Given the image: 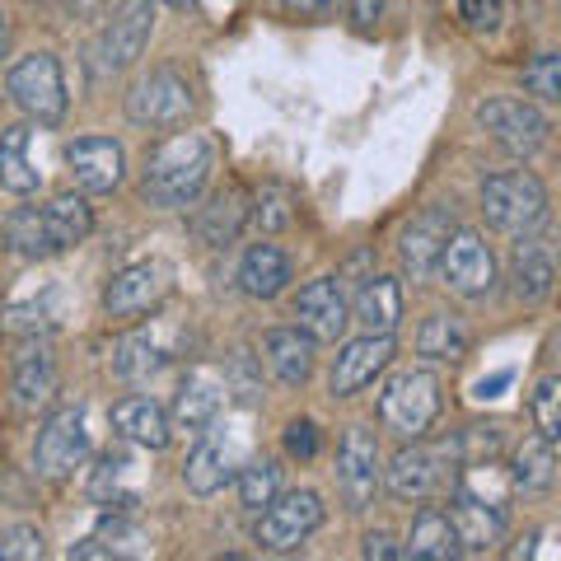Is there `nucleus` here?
<instances>
[{
    "label": "nucleus",
    "instance_id": "nucleus-1",
    "mask_svg": "<svg viewBox=\"0 0 561 561\" xmlns=\"http://www.w3.org/2000/svg\"><path fill=\"white\" fill-rule=\"evenodd\" d=\"M210 169H216V146H210L202 131H179L146 154L140 197L160 210H183L202 197Z\"/></svg>",
    "mask_w": 561,
    "mask_h": 561
},
{
    "label": "nucleus",
    "instance_id": "nucleus-2",
    "mask_svg": "<svg viewBox=\"0 0 561 561\" xmlns=\"http://www.w3.org/2000/svg\"><path fill=\"white\" fill-rule=\"evenodd\" d=\"M482 216H486V225H496L501 234L524 239L548 220V192H542V183L524 169L491 173L482 183Z\"/></svg>",
    "mask_w": 561,
    "mask_h": 561
},
{
    "label": "nucleus",
    "instance_id": "nucleus-3",
    "mask_svg": "<svg viewBox=\"0 0 561 561\" xmlns=\"http://www.w3.org/2000/svg\"><path fill=\"white\" fill-rule=\"evenodd\" d=\"M5 94L14 99V108L28 113L43 127H57L66 117V80H61V61L51 51H33V57L14 61L5 76Z\"/></svg>",
    "mask_w": 561,
    "mask_h": 561
},
{
    "label": "nucleus",
    "instance_id": "nucleus-4",
    "mask_svg": "<svg viewBox=\"0 0 561 561\" xmlns=\"http://www.w3.org/2000/svg\"><path fill=\"white\" fill-rule=\"evenodd\" d=\"M435 412H440V379L431 370H402L389 379V389L379 393V416L383 426L402 440H421L431 431Z\"/></svg>",
    "mask_w": 561,
    "mask_h": 561
},
{
    "label": "nucleus",
    "instance_id": "nucleus-5",
    "mask_svg": "<svg viewBox=\"0 0 561 561\" xmlns=\"http://www.w3.org/2000/svg\"><path fill=\"white\" fill-rule=\"evenodd\" d=\"M127 113L136 127H154V131H169V127H183L192 117V84L183 70L173 66H154L150 76H140L127 94Z\"/></svg>",
    "mask_w": 561,
    "mask_h": 561
},
{
    "label": "nucleus",
    "instance_id": "nucleus-6",
    "mask_svg": "<svg viewBox=\"0 0 561 561\" xmlns=\"http://www.w3.org/2000/svg\"><path fill=\"white\" fill-rule=\"evenodd\" d=\"M150 33H154V5L150 0H122L117 14L90 43V66L99 70V76H117V70H127L140 51H146Z\"/></svg>",
    "mask_w": 561,
    "mask_h": 561
},
{
    "label": "nucleus",
    "instance_id": "nucleus-7",
    "mask_svg": "<svg viewBox=\"0 0 561 561\" xmlns=\"http://www.w3.org/2000/svg\"><path fill=\"white\" fill-rule=\"evenodd\" d=\"M84 459H90V421H84L80 408H61L43 421L38 445H33V463H38L43 478L61 482L70 478Z\"/></svg>",
    "mask_w": 561,
    "mask_h": 561
},
{
    "label": "nucleus",
    "instance_id": "nucleus-8",
    "mask_svg": "<svg viewBox=\"0 0 561 561\" xmlns=\"http://www.w3.org/2000/svg\"><path fill=\"white\" fill-rule=\"evenodd\" d=\"M173 290V272L164 267L160 257L150 262H131V267H122L108 290H103V309L113 313V319H140V313L160 309Z\"/></svg>",
    "mask_w": 561,
    "mask_h": 561
},
{
    "label": "nucleus",
    "instance_id": "nucleus-9",
    "mask_svg": "<svg viewBox=\"0 0 561 561\" xmlns=\"http://www.w3.org/2000/svg\"><path fill=\"white\" fill-rule=\"evenodd\" d=\"M323 524V501L313 491H290L267 505V515L257 524V542L267 552H295L300 542H309Z\"/></svg>",
    "mask_w": 561,
    "mask_h": 561
},
{
    "label": "nucleus",
    "instance_id": "nucleus-10",
    "mask_svg": "<svg viewBox=\"0 0 561 561\" xmlns=\"http://www.w3.org/2000/svg\"><path fill=\"white\" fill-rule=\"evenodd\" d=\"M478 122L501 150L511 154H534L548 140V117L524 99H486L478 103Z\"/></svg>",
    "mask_w": 561,
    "mask_h": 561
},
{
    "label": "nucleus",
    "instance_id": "nucleus-11",
    "mask_svg": "<svg viewBox=\"0 0 561 561\" xmlns=\"http://www.w3.org/2000/svg\"><path fill=\"white\" fill-rule=\"evenodd\" d=\"M440 272L449 280V290L468 295V300H482V295L496 290V257H491L482 234H472V230H454L449 234Z\"/></svg>",
    "mask_w": 561,
    "mask_h": 561
},
{
    "label": "nucleus",
    "instance_id": "nucleus-12",
    "mask_svg": "<svg viewBox=\"0 0 561 561\" xmlns=\"http://www.w3.org/2000/svg\"><path fill=\"white\" fill-rule=\"evenodd\" d=\"M445 454L459 459V449H454V445H445V449H426V445L398 449L393 463H389V491L398 501H431V496H440L445 482H449Z\"/></svg>",
    "mask_w": 561,
    "mask_h": 561
},
{
    "label": "nucleus",
    "instance_id": "nucleus-13",
    "mask_svg": "<svg viewBox=\"0 0 561 561\" xmlns=\"http://www.w3.org/2000/svg\"><path fill=\"white\" fill-rule=\"evenodd\" d=\"M337 486H342V501L346 511H365L379 491V445L370 431L351 426L342 435V449H337Z\"/></svg>",
    "mask_w": 561,
    "mask_h": 561
},
{
    "label": "nucleus",
    "instance_id": "nucleus-14",
    "mask_svg": "<svg viewBox=\"0 0 561 561\" xmlns=\"http://www.w3.org/2000/svg\"><path fill=\"white\" fill-rule=\"evenodd\" d=\"M66 164L80 192H113L127 169V154L113 136H80L66 146Z\"/></svg>",
    "mask_w": 561,
    "mask_h": 561
},
{
    "label": "nucleus",
    "instance_id": "nucleus-15",
    "mask_svg": "<svg viewBox=\"0 0 561 561\" xmlns=\"http://www.w3.org/2000/svg\"><path fill=\"white\" fill-rule=\"evenodd\" d=\"M454 234V216L445 206H426L412 225L402 230V267L412 272V280H426L445 257V243Z\"/></svg>",
    "mask_w": 561,
    "mask_h": 561
},
{
    "label": "nucleus",
    "instance_id": "nucleus-16",
    "mask_svg": "<svg viewBox=\"0 0 561 561\" xmlns=\"http://www.w3.org/2000/svg\"><path fill=\"white\" fill-rule=\"evenodd\" d=\"M295 319H300V332H309L313 342H337L346 323H351V309H346V295L332 276L309 280L295 300Z\"/></svg>",
    "mask_w": 561,
    "mask_h": 561
},
{
    "label": "nucleus",
    "instance_id": "nucleus-17",
    "mask_svg": "<svg viewBox=\"0 0 561 561\" xmlns=\"http://www.w3.org/2000/svg\"><path fill=\"white\" fill-rule=\"evenodd\" d=\"M393 360V337H379V332H365V337L346 342L337 365H332V393L337 398H351L370 383L383 365Z\"/></svg>",
    "mask_w": 561,
    "mask_h": 561
},
{
    "label": "nucleus",
    "instance_id": "nucleus-18",
    "mask_svg": "<svg viewBox=\"0 0 561 561\" xmlns=\"http://www.w3.org/2000/svg\"><path fill=\"white\" fill-rule=\"evenodd\" d=\"M449 519H454V534H459V548L463 552H491L505 534V511L501 505H486V501H472V496H454L449 505Z\"/></svg>",
    "mask_w": 561,
    "mask_h": 561
},
{
    "label": "nucleus",
    "instance_id": "nucleus-19",
    "mask_svg": "<svg viewBox=\"0 0 561 561\" xmlns=\"http://www.w3.org/2000/svg\"><path fill=\"white\" fill-rule=\"evenodd\" d=\"M262 356H267V370L295 389V383H305L313 375V337L300 328H276L267 332V342H262Z\"/></svg>",
    "mask_w": 561,
    "mask_h": 561
},
{
    "label": "nucleus",
    "instance_id": "nucleus-20",
    "mask_svg": "<svg viewBox=\"0 0 561 561\" xmlns=\"http://www.w3.org/2000/svg\"><path fill=\"white\" fill-rule=\"evenodd\" d=\"M286 286H290V257L276 243H253L239 262V290L253 295V300H276Z\"/></svg>",
    "mask_w": 561,
    "mask_h": 561
},
{
    "label": "nucleus",
    "instance_id": "nucleus-21",
    "mask_svg": "<svg viewBox=\"0 0 561 561\" xmlns=\"http://www.w3.org/2000/svg\"><path fill=\"white\" fill-rule=\"evenodd\" d=\"M43 225H47L51 253H66V249H76V243L90 239L94 210H90V202H84L80 192H61V197H51L43 206Z\"/></svg>",
    "mask_w": 561,
    "mask_h": 561
},
{
    "label": "nucleus",
    "instance_id": "nucleus-22",
    "mask_svg": "<svg viewBox=\"0 0 561 561\" xmlns=\"http://www.w3.org/2000/svg\"><path fill=\"white\" fill-rule=\"evenodd\" d=\"M220 379L210 370H192L179 389V402H173V416H179V426L192 431V435H206V426L220 416Z\"/></svg>",
    "mask_w": 561,
    "mask_h": 561
},
{
    "label": "nucleus",
    "instance_id": "nucleus-23",
    "mask_svg": "<svg viewBox=\"0 0 561 561\" xmlns=\"http://www.w3.org/2000/svg\"><path fill=\"white\" fill-rule=\"evenodd\" d=\"M113 426L122 440H131L140 449H164L169 445V416L160 402H150V398H127V402H117L113 408Z\"/></svg>",
    "mask_w": 561,
    "mask_h": 561
},
{
    "label": "nucleus",
    "instance_id": "nucleus-24",
    "mask_svg": "<svg viewBox=\"0 0 561 561\" xmlns=\"http://www.w3.org/2000/svg\"><path fill=\"white\" fill-rule=\"evenodd\" d=\"M243 225H249V197H243L239 187H220L216 197L202 206L197 234L210 243V249H225V243H234V239H239Z\"/></svg>",
    "mask_w": 561,
    "mask_h": 561
},
{
    "label": "nucleus",
    "instance_id": "nucleus-25",
    "mask_svg": "<svg viewBox=\"0 0 561 561\" xmlns=\"http://www.w3.org/2000/svg\"><path fill=\"white\" fill-rule=\"evenodd\" d=\"M136 459L131 454H103L99 459V468H94V478H90V496L99 501V505H108V511H127V505H136V496H140V486H136Z\"/></svg>",
    "mask_w": 561,
    "mask_h": 561
},
{
    "label": "nucleus",
    "instance_id": "nucleus-26",
    "mask_svg": "<svg viewBox=\"0 0 561 561\" xmlns=\"http://www.w3.org/2000/svg\"><path fill=\"white\" fill-rule=\"evenodd\" d=\"M557 286V267L538 243H519L511 257V295L519 305H542Z\"/></svg>",
    "mask_w": 561,
    "mask_h": 561
},
{
    "label": "nucleus",
    "instance_id": "nucleus-27",
    "mask_svg": "<svg viewBox=\"0 0 561 561\" xmlns=\"http://www.w3.org/2000/svg\"><path fill=\"white\" fill-rule=\"evenodd\" d=\"M402 319V290L393 276H370L365 290L356 295V323L379 337H393V328Z\"/></svg>",
    "mask_w": 561,
    "mask_h": 561
},
{
    "label": "nucleus",
    "instance_id": "nucleus-28",
    "mask_svg": "<svg viewBox=\"0 0 561 561\" xmlns=\"http://www.w3.org/2000/svg\"><path fill=\"white\" fill-rule=\"evenodd\" d=\"M51 393H57V365H51V356L43 346L24 351L20 365H14V402H20L24 412H38L51 402Z\"/></svg>",
    "mask_w": 561,
    "mask_h": 561
},
{
    "label": "nucleus",
    "instance_id": "nucleus-29",
    "mask_svg": "<svg viewBox=\"0 0 561 561\" xmlns=\"http://www.w3.org/2000/svg\"><path fill=\"white\" fill-rule=\"evenodd\" d=\"M183 482H187L192 496H216L225 482H234L230 449L216 445V440H202L197 449H192V459L183 463Z\"/></svg>",
    "mask_w": 561,
    "mask_h": 561
},
{
    "label": "nucleus",
    "instance_id": "nucleus-30",
    "mask_svg": "<svg viewBox=\"0 0 561 561\" xmlns=\"http://www.w3.org/2000/svg\"><path fill=\"white\" fill-rule=\"evenodd\" d=\"M408 552L416 561H449L459 557V534H454V519L449 511H421L412 524V538H408Z\"/></svg>",
    "mask_w": 561,
    "mask_h": 561
},
{
    "label": "nucleus",
    "instance_id": "nucleus-31",
    "mask_svg": "<svg viewBox=\"0 0 561 561\" xmlns=\"http://www.w3.org/2000/svg\"><path fill=\"white\" fill-rule=\"evenodd\" d=\"M28 140H33L28 127H10L0 136V187L14 192V197L38 192V169L28 160Z\"/></svg>",
    "mask_w": 561,
    "mask_h": 561
},
{
    "label": "nucleus",
    "instance_id": "nucleus-32",
    "mask_svg": "<svg viewBox=\"0 0 561 561\" xmlns=\"http://www.w3.org/2000/svg\"><path fill=\"white\" fill-rule=\"evenodd\" d=\"M416 351L431 360H463L468 356V328L454 319V313H431L416 332Z\"/></svg>",
    "mask_w": 561,
    "mask_h": 561
},
{
    "label": "nucleus",
    "instance_id": "nucleus-33",
    "mask_svg": "<svg viewBox=\"0 0 561 561\" xmlns=\"http://www.w3.org/2000/svg\"><path fill=\"white\" fill-rule=\"evenodd\" d=\"M164 360H169V346L154 342L150 332H131V337H122L113 346V370L122 379H146V375L160 370Z\"/></svg>",
    "mask_w": 561,
    "mask_h": 561
},
{
    "label": "nucleus",
    "instance_id": "nucleus-34",
    "mask_svg": "<svg viewBox=\"0 0 561 561\" xmlns=\"http://www.w3.org/2000/svg\"><path fill=\"white\" fill-rule=\"evenodd\" d=\"M557 478V454H552V440H542V435H534V440H524L515 449V468H511V482L524 486V491H548Z\"/></svg>",
    "mask_w": 561,
    "mask_h": 561
},
{
    "label": "nucleus",
    "instance_id": "nucleus-35",
    "mask_svg": "<svg viewBox=\"0 0 561 561\" xmlns=\"http://www.w3.org/2000/svg\"><path fill=\"white\" fill-rule=\"evenodd\" d=\"M5 243H10V253H20L28 262L57 257L51 253V239H47V225H43V206H20L14 210V216L5 220Z\"/></svg>",
    "mask_w": 561,
    "mask_h": 561
},
{
    "label": "nucleus",
    "instance_id": "nucleus-36",
    "mask_svg": "<svg viewBox=\"0 0 561 561\" xmlns=\"http://www.w3.org/2000/svg\"><path fill=\"white\" fill-rule=\"evenodd\" d=\"M57 323V290H43L38 300H14L5 309V332L14 337H43Z\"/></svg>",
    "mask_w": 561,
    "mask_h": 561
},
{
    "label": "nucleus",
    "instance_id": "nucleus-37",
    "mask_svg": "<svg viewBox=\"0 0 561 561\" xmlns=\"http://www.w3.org/2000/svg\"><path fill=\"white\" fill-rule=\"evenodd\" d=\"M249 220L257 225L262 234L286 230V225L295 220V197H290V187L262 183V187H257V197H253V206H249Z\"/></svg>",
    "mask_w": 561,
    "mask_h": 561
},
{
    "label": "nucleus",
    "instance_id": "nucleus-38",
    "mask_svg": "<svg viewBox=\"0 0 561 561\" xmlns=\"http://www.w3.org/2000/svg\"><path fill=\"white\" fill-rule=\"evenodd\" d=\"M529 416H534V431L542 435V440H561V375L542 379L534 398H529Z\"/></svg>",
    "mask_w": 561,
    "mask_h": 561
},
{
    "label": "nucleus",
    "instance_id": "nucleus-39",
    "mask_svg": "<svg viewBox=\"0 0 561 561\" xmlns=\"http://www.w3.org/2000/svg\"><path fill=\"white\" fill-rule=\"evenodd\" d=\"M280 491V468L272 459H257L239 472V501L249 505V511H262V505H272Z\"/></svg>",
    "mask_w": 561,
    "mask_h": 561
},
{
    "label": "nucleus",
    "instance_id": "nucleus-40",
    "mask_svg": "<svg viewBox=\"0 0 561 561\" xmlns=\"http://www.w3.org/2000/svg\"><path fill=\"white\" fill-rule=\"evenodd\" d=\"M524 94L542 103H561V51H538L524 66Z\"/></svg>",
    "mask_w": 561,
    "mask_h": 561
},
{
    "label": "nucleus",
    "instance_id": "nucleus-41",
    "mask_svg": "<svg viewBox=\"0 0 561 561\" xmlns=\"http://www.w3.org/2000/svg\"><path fill=\"white\" fill-rule=\"evenodd\" d=\"M43 557V534L33 524H14L0 534V561H38Z\"/></svg>",
    "mask_w": 561,
    "mask_h": 561
},
{
    "label": "nucleus",
    "instance_id": "nucleus-42",
    "mask_svg": "<svg viewBox=\"0 0 561 561\" xmlns=\"http://www.w3.org/2000/svg\"><path fill=\"white\" fill-rule=\"evenodd\" d=\"M459 14H463V24H468V28L491 33V28L501 24L505 5H501V0H459Z\"/></svg>",
    "mask_w": 561,
    "mask_h": 561
},
{
    "label": "nucleus",
    "instance_id": "nucleus-43",
    "mask_svg": "<svg viewBox=\"0 0 561 561\" xmlns=\"http://www.w3.org/2000/svg\"><path fill=\"white\" fill-rule=\"evenodd\" d=\"M286 454L290 459H313V454H319V431H313V421H290L286 426Z\"/></svg>",
    "mask_w": 561,
    "mask_h": 561
},
{
    "label": "nucleus",
    "instance_id": "nucleus-44",
    "mask_svg": "<svg viewBox=\"0 0 561 561\" xmlns=\"http://www.w3.org/2000/svg\"><path fill=\"white\" fill-rule=\"evenodd\" d=\"M272 10L286 14V20H328L337 10V0H272Z\"/></svg>",
    "mask_w": 561,
    "mask_h": 561
},
{
    "label": "nucleus",
    "instance_id": "nucleus-45",
    "mask_svg": "<svg viewBox=\"0 0 561 561\" xmlns=\"http://www.w3.org/2000/svg\"><path fill=\"white\" fill-rule=\"evenodd\" d=\"M383 14V0H351V24L356 28H375Z\"/></svg>",
    "mask_w": 561,
    "mask_h": 561
},
{
    "label": "nucleus",
    "instance_id": "nucleus-46",
    "mask_svg": "<svg viewBox=\"0 0 561 561\" xmlns=\"http://www.w3.org/2000/svg\"><path fill=\"white\" fill-rule=\"evenodd\" d=\"M365 557H379V561H389V557H402V548H398V538L393 534H370L365 538Z\"/></svg>",
    "mask_w": 561,
    "mask_h": 561
},
{
    "label": "nucleus",
    "instance_id": "nucleus-47",
    "mask_svg": "<svg viewBox=\"0 0 561 561\" xmlns=\"http://www.w3.org/2000/svg\"><path fill=\"white\" fill-rule=\"evenodd\" d=\"M548 365H552V370H561V328L552 332V342H548Z\"/></svg>",
    "mask_w": 561,
    "mask_h": 561
},
{
    "label": "nucleus",
    "instance_id": "nucleus-48",
    "mask_svg": "<svg viewBox=\"0 0 561 561\" xmlns=\"http://www.w3.org/2000/svg\"><path fill=\"white\" fill-rule=\"evenodd\" d=\"M5 38H10V24H5V14H0V51H5Z\"/></svg>",
    "mask_w": 561,
    "mask_h": 561
},
{
    "label": "nucleus",
    "instance_id": "nucleus-49",
    "mask_svg": "<svg viewBox=\"0 0 561 561\" xmlns=\"http://www.w3.org/2000/svg\"><path fill=\"white\" fill-rule=\"evenodd\" d=\"M164 5H173V10H183V5H192V0H164Z\"/></svg>",
    "mask_w": 561,
    "mask_h": 561
}]
</instances>
